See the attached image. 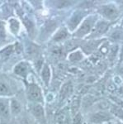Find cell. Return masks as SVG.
I'll return each mask as SVG.
<instances>
[{"instance_id": "obj_1", "label": "cell", "mask_w": 123, "mask_h": 124, "mask_svg": "<svg viewBox=\"0 0 123 124\" xmlns=\"http://www.w3.org/2000/svg\"><path fill=\"white\" fill-rule=\"evenodd\" d=\"M101 13L106 18L113 20L118 16V11L113 5H105L101 9Z\"/></svg>"}, {"instance_id": "obj_2", "label": "cell", "mask_w": 123, "mask_h": 124, "mask_svg": "<svg viewBox=\"0 0 123 124\" xmlns=\"http://www.w3.org/2000/svg\"><path fill=\"white\" fill-rule=\"evenodd\" d=\"M28 95L32 99L33 101L36 102H42L43 97L41 93V89L36 85H31L29 86L28 89Z\"/></svg>"}, {"instance_id": "obj_3", "label": "cell", "mask_w": 123, "mask_h": 124, "mask_svg": "<svg viewBox=\"0 0 123 124\" xmlns=\"http://www.w3.org/2000/svg\"><path fill=\"white\" fill-rule=\"evenodd\" d=\"M93 25H94V18H93V17H89V18L86 19L84 23H83L82 26L79 27L76 35L80 37H84L86 34H88L89 32V31L92 29Z\"/></svg>"}, {"instance_id": "obj_4", "label": "cell", "mask_w": 123, "mask_h": 124, "mask_svg": "<svg viewBox=\"0 0 123 124\" xmlns=\"http://www.w3.org/2000/svg\"><path fill=\"white\" fill-rule=\"evenodd\" d=\"M110 119H112V116L109 114V113H104V112H99V113H94V114L90 117L91 122L95 123H103V122L109 121Z\"/></svg>"}, {"instance_id": "obj_5", "label": "cell", "mask_w": 123, "mask_h": 124, "mask_svg": "<svg viewBox=\"0 0 123 124\" xmlns=\"http://www.w3.org/2000/svg\"><path fill=\"white\" fill-rule=\"evenodd\" d=\"M83 18V13H79V12H77L75 13L73 17H71L70 20H69L68 25L69 27V29L71 31H74V30L76 28L77 26L79 25V23H80V21Z\"/></svg>"}, {"instance_id": "obj_6", "label": "cell", "mask_w": 123, "mask_h": 124, "mask_svg": "<svg viewBox=\"0 0 123 124\" xmlns=\"http://www.w3.org/2000/svg\"><path fill=\"white\" fill-rule=\"evenodd\" d=\"M32 114L36 117L37 119L44 120L45 119V114H44V109L43 107L40 104H36L31 108Z\"/></svg>"}, {"instance_id": "obj_7", "label": "cell", "mask_w": 123, "mask_h": 124, "mask_svg": "<svg viewBox=\"0 0 123 124\" xmlns=\"http://www.w3.org/2000/svg\"><path fill=\"white\" fill-rule=\"evenodd\" d=\"M72 91H73L72 84H71L70 82L65 84L60 90V99L61 100L65 99V98H67L69 95H70V93H72Z\"/></svg>"}, {"instance_id": "obj_8", "label": "cell", "mask_w": 123, "mask_h": 124, "mask_svg": "<svg viewBox=\"0 0 123 124\" xmlns=\"http://www.w3.org/2000/svg\"><path fill=\"white\" fill-rule=\"evenodd\" d=\"M0 116L3 118L7 119L10 116L9 106L7 102L0 101Z\"/></svg>"}, {"instance_id": "obj_9", "label": "cell", "mask_w": 123, "mask_h": 124, "mask_svg": "<svg viewBox=\"0 0 123 124\" xmlns=\"http://www.w3.org/2000/svg\"><path fill=\"white\" fill-rule=\"evenodd\" d=\"M14 72L16 75L20 76H25L27 72V66L25 63H19L14 68Z\"/></svg>"}, {"instance_id": "obj_10", "label": "cell", "mask_w": 123, "mask_h": 124, "mask_svg": "<svg viewBox=\"0 0 123 124\" xmlns=\"http://www.w3.org/2000/svg\"><path fill=\"white\" fill-rule=\"evenodd\" d=\"M108 27V24L107 23H99L98 25H97L96 28H95L94 33H93V36H98V35H101V34L104 33L105 31H107Z\"/></svg>"}, {"instance_id": "obj_11", "label": "cell", "mask_w": 123, "mask_h": 124, "mask_svg": "<svg viewBox=\"0 0 123 124\" xmlns=\"http://www.w3.org/2000/svg\"><path fill=\"white\" fill-rule=\"evenodd\" d=\"M101 41H90V42L87 43L86 45L84 46V51L86 53H90L92 51H94L97 47L98 46V45L100 44Z\"/></svg>"}, {"instance_id": "obj_12", "label": "cell", "mask_w": 123, "mask_h": 124, "mask_svg": "<svg viewBox=\"0 0 123 124\" xmlns=\"http://www.w3.org/2000/svg\"><path fill=\"white\" fill-rule=\"evenodd\" d=\"M41 76L44 82L46 85H48L50 78H51V70H50V68L47 65H45L44 67L42 69V72H41Z\"/></svg>"}, {"instance_id": "obj_13", "label": "cell", "mask_w": 123, "mask_h": 124, "mask_svg": "<svg viewBox=\"0 0 123 124\" xmlns=\"http://www.w3.org/2000/svg\"><path fill=\"white\" fill-rule=\"evenodd\" d=\"M12 94V91L9 86L5 83L0 82V95L1 96H8Z\"/></svg>"}, {"instance_id": "obj_14", "label": "cell", "mask_w": 123, "mask_h": 124, "mask_svg": "<svg viewBox=\"0 0 123 124\" xmlns=\"http://www.w3.org/2000/svg\"><path fill=\"white\" fill-rule=\"evenodd\" d=\"M10 108H11V111L13 114H17L20 113L22 109L21 104L15 99H12L11 103H10Z\"/></svg>"}, {"instance_id": "obj_15", "label": "cell", "mask_w": 123, "mask_h": 124, "mask_svg": "<svg viewBox=\"0 0 123 124\" xmlns=\"http://www.w3.org/2000/svg\"><path fill=\"white\" fill-rule=\"evenodd\" d=\"M9 27H10V29H11L12 32L13 34H17V31L19 30V22L17 21V19H14V18H12L9 20Z\"/></svg>"}, {"instance_id": "obj_16", "label": "cell", "mask_w": 123, "mask_h": 124, "mask_svg": "<svg viewBox=\"0 0 123 124\" xmlns=\"http://www.w3.org/2000/svg\"><path fill=\"white\" fill-rule=\"evenodd\" d=\"M79 106H80V99L79 98H75L74 101L72 102V104H71V112L74 116L78 113Z\"/></svg>"}, {"instance_id": "obj_17", "label": "cell", "mask_w": 123, "mask_h": 124, "mask_svg": "<svg viewBox=\"0 0 123 124\" xmlns=\"http://www.w3.org/2000/svg\"><path fill=\"white\" fill-rule=\"evenodd\" d=\"M67 37H68L67 31L65 29H62L55 34V36L54 37V40L55 41H62V40H65Z\"/></svg>"}, {"instance_id": "obj_18", "label": "cell", "mask_w": 123, "mask_h": 124, "mask_svg": "<svg viewBox=\"0 0 123 124\" xmlns=\"http://www.w3.org/2000/svg\"><path fill=\"white\" fill-rule=\"evenodd\" d=\"M66 114L65 113H59L56 116L55 118V124H66Z\"/></svg>"}, {"instance_id": "obj_19", "label": "cell", "mask_w": 123, "mask_h": 124, "mask_svg": "<svg viewBox=\"0 0 123 124\" xmlns=\"http://www.w3.org/2000/svg\"><path fill=\"white\" fill-rule=\"evenodd\" d=\"M112 113H114L120 118H123V109L122 108H119L117 106H114L112 108Z\"/></svg>"}, {"instance_id": "obj_20", "label": "cell", "mask_w": 123, "mask_h": 124, "mask_svg": "<svg viewBox=\"0 0 123 124\" xmlns=\"http://www.w3.org/2000/svg\"><path fill=\"white\" fill-rule=\"evenodd\" d=\"M82 57H83L82 54L80 52H79V51H77V52L73 53L69 55V60H70L72 62H76V61H80V60L82 59Z\"/></svg>"}, {"instance_id": "obj_21", "label": "cell", "mask_w": 123, "mask_h": 124, "mask_svg": "<svg viewBox=\"0 0 123 124\" xmlns=\"http://www.w3.org/2000/svg\"><path fill=\"white\" fill-rule=\"evenodd\" d=\"M6 38V31L4 23H0V42L3 41Z\"/></svg>"}, {"instance_id": "obj_22", "label": "cell", "mask_w": 123, "mask_h": 124, "mask_svg": "<svg viewBox=\"0 0 123 124\" xmlns=\"http://www.w3.org/2000/svg\"><path fill=\"white\" fill-rule=\"evenodd\" d=\"M13 51V46H7V47H6L5 49H3V51H1V54L3 55H4V56H8V55H11Z\"/></svg>"}, {"instance_id": "obj_23", "label": "cell", "mask_w": 123, "mask_h": 124, "mask_svg": "<svg viewBox=\"0 0 123 124\" xmlns=\"http://www.w3.org/2000/svg\"><path fill=\"white\" fill-rule=\"evenodd\" d=\"M82 123H83L82 116H81V114H79V113H77L74 116V120H73V124H82Z\"/></svg>"}, {"instance_id": "obj_24", "label": "cell", "mask_w": 123, "mask_h": 124, "mask_svg": "<svg viewBox=\"0 0 123 124\" xmlns=\"http://www.w3.org/2000/svg\"><path fill=\"white\" fill-rule=\"evenodd\" d=\"M76 46H77V44H76V43H74L73 41H70L69 42L67 43V45H66V46H67V47H66V48H67L68 50H69V51H70V50L74 49V47H76Z\"/></svg>"}, {"instance_id": "obj_25", "label": "cell", "mask_w": 123, "mask_h": 124, "mask_svg": "<svg viewBox=\"0 0 123 124\" xmlns=\"http://www.w3.org/2000/svg\"><path fill=\"white\" fill-rule=\"evenodd\" d=\"M25 24L26 26L27 27V29H28V31L30 29H32L33 28V25L32 23H31V22L30 21V20H25Z\"/></svg>"}, {"instance_id": "obj_26", "label": "cell", "mask_w": 123, "mask_h": 124, "mask_svg": "<svg viewBox=\"0 0 123 124\" xmlns=\"http://www.w3.org/2000/svg\"><path fill=\"white\" fill-rule=\"evenodd\" d=\"M121 93H122V94H123V87L121 88Z\"/></svg>"}]
</instances>
